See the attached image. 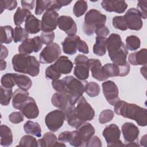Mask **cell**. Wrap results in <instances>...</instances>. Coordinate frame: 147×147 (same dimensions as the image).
<instances>
[{
    "mask_svg": "<svg viewBox=\"0 0 147 147\" xmlns=\"http://www.w3.org/2000/svg\"><path fill=\"white\" fill-rule=\"evenodd\" d=\"M100 88L98 83L95 82H87L86 85L85 92L90 97L97 96L100 93Z\"/></svg>",
    "mask_w": 147,
    "mask_h": 147,
    "instance_id": "ab89813d",
    "label": "cell"
},
{
    "mask_svg": "<svg viewBox=\"0 0 147 147\" xmlns=\"http://www.w3.org/2000/svg\"><path fill=\"white\" fill-rule=\"evenodd\" d=\"M65 120L64 113L61 110H55L48 113L45 117V123L51 131H57L63 125Z\"/></svg>",
    "mask_w": 147,
    "mask_h": 147,
    "instance_id": "ba28073f",
    "label": "cell"
},
{
    "mask_svg": "<svg viewBox=\"0 0 147 147\" xmlns=\"http://www.w3.org/2000/svg\"><path fill=\"white\" fill-rule=\"evenodd\" d=\"M103 68L108 78L121 76V68L113 63H107L103 66Z\"/></svg>",
    "mask_w": 147,
    "mask_h": 147,
    "instance_id": "e575fe53",
    "label": "cell"
},
{
    "mask_svg": "<svg viewBox=\"0 0 147 147\" xmlns=\"http://www.w3.org/2000/svg\"><path fill=\"white\" fill-rule=\"evenodd\" d=\"M40 38L42 44L49 45L53 42L55 38V33L52 32H42L40 35Z\"/></svg>",
    "mask_w": 147,
    "mask_h": 147,
    "instance_id": "c3c4849f",
    "label": "cell"
},
{
    "mask_svg": "<svg viewBox=\"0 0 147 147\" xmlns=\"http://www.w3.org/2000/svg\"><path fill=\"white\" fill-rule=\"evenodd\" d=\"M61 52L60 45L56 42H52L47 45L41 51L39 56L40 63L51 64L59 57Z\"/></svg>",
    "mask_w": 147,
    "mask_h": 147,
    "instance_id": "9c48e42d",
    "label": "cell"
},
{
    "mask_svg": "<svg viewBox=\"0 0 147 147\" xmlns=\"http://www.w3.org/2000/svg\"><path fill=\"white\" fill-rule=\"evenodd\" d=\"M1 141L0 144L3 146H9L13 143V134L9 127L5 125L0 126Z\"/></svg>",
    "mask_w": 147,
    "mask_h": 147,
    "instance_id": "f1b7e54d",
    "label": "cell"
},
{
    "mask_svg": "<svg viewBox=\"0 0 147 147\" xmlns=\"http://www.w3.org/2000/svg\"><path fill=\"white\" fill-rule=\"evenodd\" d=\"M29 33L25 29L21 26H16L14 29V42H23L28 38Z\"/></svg>",
    "mask_w": 147,
    "mask_h": 147,
    "instance_id": "8d00e7d4",
    "label": "cell"
},
{
    "mask_svg": "<svg viewBox=\"0 0 147 147\" xmlns=\"http://www.w3.org/2000/svg\"><path fill=\"white\" fill-rule=\"evenodd\" d=\"M1 54H0V60H4L7 57V55L9 53L8 49L5 46L1 44Z\"/></svg>",
    "mask_w": 147,
    "mask_h": 147,
    "instance_id": "680465c9",
    "label": "cell"
},
{
    "mask_svg": "<svg viewBox=\"0 0 147 147\" xmlns=\"http://www.w3.org/2000/svg\"><path fill=\"white\" fill-rule=\"evenodd\" d=\"M94 33L96 34V36L106 37V36L109 34L110 31L107 27L104 25L96 29Z\"/></svg>",
    "mask_w": 147,
    "mask_h": 147,
    "instance_id": "11a10c76",
    "label": "cell"
},
{
    "mask_svg": "<svg viewBox=\"0 0 147 147\" xmlns=\"http://www.w3.org/2000/svg\"><path fill=\"white\" fill-rule=\"evenodd\" d=\"M53 65L60 74L64 75L70 74L74 67L72 62L65 56L59 57Z\"/></svg>",
    "mask_w": 147,
    "mask_h": 147,
    "instance_id": "cb8c5ba5",
    "label": "cell"
},
{
    "mask_svg": "<svg viewBox=\"0 0 147 147\" xmlns=\"http://www.w3.org/2000/svg\"><path fill=\"white\" fill-rule=\"evenodd\" d=\"M29 92L21 88L16 89L12 97L13 107L18 110H21L29 98Z\"/></svg>",
    "mask_w": 147,
    "mask_h": 147,
    "instance_id": "603a6c76",
    "label": "cell"
},
{
    "mask_svg": "<svg viewBox=\"0 0 147 147\" xmlns=\"http://www.w3.org/2000/svg\"><path fill=\"white\" fill-rule=\"evenodd\" d=\"M107 51V38L106 37H95V43L93 46V52L98 56H103Z\"/></svg>",
    "mask_w": 147,
    "mask_h": 147,
    "instance_id": "4dcf8cb0",
    "label": "cell"
},
{
    "mask_svg": "<svg viewBox=\"0 0 147 147\" xmlns=\"http://www.w3.org/2000/svg\"><path fill=\"white\" fill-rule=\"evenodd\" d=\"M122 133L125 141L127 142H137L140 134L138 127L131 122H126L123 124L121 128Z\"/></svg>",
    "mask_w": 147,
    "mask_h": 147,
    "instance_id": "2e32d148",
    "label": "cell"
},
{
    "mask_svg": "<svg viewBox=\"0 0 147 147\" xmlns=\"http://www.w3.org/2000/svg\"><path fill=\"white\" fill-rule=\"evenodd\" d=\"M42 42L40 36H35L32 38H28L23 41L18 47L20 53L29 55L32 52L37 53L40 51Z\"/></svg>",
    "mask_w": 147,
    "mask_h": 147,
    "instance_id": "4fadbf2b",
    "label": "cell"
},
{
    "mask_svg": "<svg viewBox=\"0 0 147 147\" xmlns=\"http://www.w3.org/2000/svg\"><path fill=\"white\" fill-rule=\"evenodd\" d=\"M72 2L71 1H67V0H55L52 1L51 6L48 9L54 10L55 11L59 10L63 6H65L69 5Z\"/></svg>",
    "mask_w": 147,
    "mask_h": 147,
    "instance_id": "681fc988",
    "label": "cell"
},
{
    "mask_svg": "<svg viewBox=\"0 0 147 147\" xmlns=\"http://www.w3.org/2000/svg\"><path fill=\"white\" fill-rule=\"evenodd\" d=\"M107 17L99 10L90 9L85 15L83 24L84 33L87 36L92 35L96 29L105 25Z\"/></svg>",
    "mask_w": 147,
    "mask_h": 147,
    "instance_id": "8992f818",
    "label": "cell"
},
{
    "mask_svg": "<svg viewBox=\"0 0 147 147\" xmlns=\"http://www.w3.org/2000/svg\"><path fill=\"white\" fill-rule=\"evenodd\" d=\"M1 83L2 87L7 88H12L16 85L12 73H6L3 75L1 78Z\"/></svg>",
    "mask_w": 147,
    "mask_h": 147,
    "instance_id": "f6af8a7d",
    "label": "cell"
},
{
    "mask_svg": "<svg viewBox=\"0 0 147 147\" xmlns=\"http://www.w3.org/2000/svg\"><path fill=\"white\" fill-rule=\"evenodd\" d=\"M24 116L21 112L14 111L9 115V119L11 123L17 124L24 121Z\"/></svg>",
    "mask_w": 147,
    "mask_h": 147,
    "instance_id": "816d5d0a",
    "label": "cell"
},
{
    "mask_svg": "<svg viewBox=\"0 0 147 147\" xmlns=\"http://www.w3.org/2000/svg\"><path fill=\"white\" fill-rule=\"evenodd\" d=\"M59 28L65 32L68 36L75 35L77 32V26L74 19L68 16H61L57 22Z\"/></svg>",
    "mask_w": 147,
    "mask_h": 147,
    "instance_id": "9a60e30c",
    "label": "cell"
},
{
    "mask_svg": "<svg viewBox=\"0 0 147 147\" xmlns=\"http://www.w3.org/2000/svg\"><path fill=\"white\" fill-rule=\"evenodd\" d=\"M31 14L32 13L29 10L18 7L13 16L14 24L16 26H20L24 21H25L27 17Z\"/></svg>",
    "mask_w": 147,
    "mask_h": 147,
    "instance_id": "836d02e7",
    "label": "cell"
},
{
    "mask_svg": "<svg viewBox=\"0 0 147 147\" xmlns=\"http://www.w3.org/2000/svg\"><path fill=\"white\" fill-rule=\"evenodd\" d=\"M114 113L110 109H106L100 112L99 115V122L101 124H105L110 122L114 118Z\"/></svg>",
    "mask_w": 147,
    "mask_h": 147,
    "instance_id": "ee69618b",
    "label": "cell"
},
{
    "mask_svg": "<svg viewBox=\"0 0 147 147\" xmlns=\"http://www.w3.org/2000/svg\"><path fill=\"white\" fill-rule=\"evenodd\" d=\"M147 1H139L137 3V9L140 12L142 18L145 20L147 17V13H146V6Z\"/></svg>",
    "mask_w": 147,
    "mask_h": 147,
    "instance_id": "db71d44e",
    "label": "cell"
},
{
    "mask_svg": "<svg viewBox=\"0 0 147 147\" xmlns=\"http://www.w3.org/2000/svg\"><path fill=\"white\" fill-rule=\"evenodd\" d=\"M113 25L117 29L125 31L127 29L124 16L114 17L113 18Z\"/></svg>",
    "mask_w": 147,
    "mask_h": 147,
    "instance_id": "b9f144b4",
    "label": "cell"
},
{
    "mask_svg": "<svg viewBox=\"0 0 147 147\" xmlns=\"http://www.w3.org/2000/svg\"><path fill=\"white\" fill-rule=\"evenodd\" d=\"M36 1H21V3L22 8L27 9L28 10H33L34 8V6L35 5Z\"/></svg>",
    "mask_w": 147,
    "mask_h": 147,
    "instance_id": "6f0895ef",
    "label": "cell"
},
{
    "mask_svg": "<svg viewBox=\"0 0 147 147\" xmlns=\"http://www.w3.org/2000/svg\"><path fill=\"white\" fill-rule=\"evenodd\" d=\"M87 9L88 5L86 1H78L73 7V13L76 17H80L85 14Z\"/></svg>",
    "mask_w": 147,
    "mask_h": 147,
    "instance_id": "74e56055",
    "label": "cell"
},
{
    "mask_svg": "<svg viewBox=\"0 0 147 147\" xmlns=\"http://www.w3.org/2000/svg\"><path fill=\"white\" fill-rule=\"evenodd\" d=\"M12 88H7L1 86V100L0 103L2 106H7L13 97Z\"/></svg>",
    "mask_w": 147,
    "mask_h": 147,
    "instance_id": "f35d334b",
    "label": "cell"
},
{
    "mask_svg": "<svg viewBox=\"0 0 147 147\" xmlns=\"http://www.w3.org/2000/svg\"><path fill=\"white\" fill-rule=\"evenodd\" d=\"M80 39V37L77 35L68 36L61 42L63 52L69 55H73L76 53Z\"/></svg>",
    "mask_w": 147,
    "mask_h": 147,
    "instance_id": "7402d4cb",
    "label": "cell"
},
{
    "mask_svg": "<svg viewBox=\"0 0 147 147\" xmlns=\"http://www.w3.org/2000/svg\"><path fill=\"white\" fill-rule=\"evenodd\" d=\"M25 29L28 33L36 34L41 30V21L31 14L26 18Z\"/></svg>",
    "mask_w": 147,
    "mask_h": 147,
    "instance_id": "484cf974",
    "label": "cell"
},
{
    "mask_svg": "<svg viewBox=\"0 0 147 147\" xmlns=\"http://www.w3.org/2000/svg\"><path fill=\"white\" fill-rule=\"evenodd\" d=\"M102 146V141L100 140V138L96 136H92L89 139V140L87 141L86 145V146H87V147H90V146L101 147Z\"/></svg>",
    "mask_w": 147,
    "mask_h": 147,
    "instance_id": "f5cc1de1",
    "label": "cell"
},
{
    "mask_svg": "<svg viewBox=\"0 0 147 147\" xmlns=\"http://www.w3.org/2000/svg\"><path fill=\"white\" fill-rule=\"evenodd\" d=\"M89 59L83 55H78L74 60L75 66L74 69V75L80 80H85L89 76Z\"/></svg>",
    "mask_w": 147,
    "mask_h": 147,
    "instance_id": "30bf717a",
    "label": "cell"
},
{
    "mask_svg": "<svg viewBox=\"0 0 147 147\" xmlns=\"http://www.w3.org/2000/svg\"><path fill=\"white\" fill-rule=\"evenodd\" d=\"M88 64L92 76L94 79L98 81H104L109 78L105 74L103 66L99 60L90 59L88 60Z\"/></svg>",
    "mask_w": 147,
    "mask_h": 147,
    "instance_id": "ac0fdd59",
    "label": "cell"
},
{
    "mask_svg": "<svg viewBox=\"0 0 147 147\" xmlns=\"http://www.w3.org/2000/svg\"><path fill=\"white\" fill-rule=\"evenodd\" d=\"M63 80L65 85V94L69 103L72 105H75L85 92L87 82L79 80L71 75L64 77Z\"/></svg>",
    "mask_w": 147,
    "mask_h": 147,
    "instance_id": "5b68a950",
    "label": "cell"
},
{
    "mask_svg": "<svg viewBox=\"0 0 147 147\" xmlns=\"http://www.w3.org/2000/svg\"><path fill=\"white\" fill-rule=\"evenodd\" d=\"M45 75L48 79H51L52 80L59 79L61 77V74H60L56 69L52 65L48 66L45 71Z\"/></svg>",
    "mask_w": 147,
    "mask_h": 147,
    "instance_id": "7dc6e473",
    "label": "cell"
},
{
    "mask_svg": "<svg viewBox=\"0 0 147 147\" xmlns=\"http://www.w3.org/2000/svg\"><path fill=\"white\" fill-rule=\"evenodd\" d=\"M18 146L28 147L38 146V142L36 138L29 135H25L22 136L19 142V144Z\"/></svg>",
    "mask_w": 147,
    "mask_h": 147,
    "instance_id": "60d3db41",
    "label": "cell"
},
{
    "mask_svg": "<svg viewBox=\"0 0 147 147\" xmlns=\"http://www.w3.org/2000/svg\"><path fill=\"white\" fill-rule=\"evenodd\" d=\"M24 129L28 134L33 135L37 137L41 136V129L37 122L28 121L24 125Z\"/></svg>",
    "mask_w": 147,
    "mask_h": 147,
    "instance_id": "d6a6232c",
    "label": "cell"
},
{
    "mask_svg": "<svg viewBox=\"0 0 147 147\" xmlns=\"http://www.w3.org/2000/svg\"><path fill=\"white\" fill-rule=\"evenodd\" d=\"M77 50L84 54H88L89 53V48L88 45L84 41L82 40L81 38L78 42Z\"/></svg>",
    "mask_w": 147,
    "mask_h": 147,
    "instance_id": "9f6ffc18",
    "label": "cell"
},
{
    "mask_svg": "<svg viewBox=\"0 0 147 147\" xmlns=\"http://www.w3.org/2000/svg\"><path fill=\"white\" fill-rule=\"evenodd\" d=\"M38 146L41 147H49L56 146L57 142L56 136L51 132L45 133L42 138L37 140Z\"/></svg>",
    "mask_w": 147,
    "mask_h": 147,
    "instance_id": "1f68e13d",
    "label": "cell"
},
{
    "mask_svg": "<svg viewBox=\"0 0 147 147\" xmlns=\"http://www.w3.org/2000/svg\"><path fill=\"white\" fill-rule=\"evenodd\" d=\"M28 119H35L39 115V109L34 98L29 97L27 101L20 110Z\"/></svg>",
    "mask_w": 147,
    "mask_h": 147,
    "instance_id": "44dd1931",
    "label": "cell"
},
{
    "mask_svg": "<svg viewBox=\"0 0 147 147\" xmlns=\"http://www.w3.org/2000/svg\"><path fill=\"white\" fill-rule=\"evenodd\" d=\"M107 50L111 61L121 68V76L127 75L130 69L126 61L128 51L119 34L111 33L107 38Z\"/></svg>",
    "mask_w": 147,
    "mask_h": 147,
    "instance_id": "6da1fadb",
    "label": "cell"
},
{
    "mask_svg": "<svg viewBox=\"0 0 147 147\" xmlns=\"http://www.w3.org/2000/svg\"><path fill=\"white\" fill-rule=\"evenodd\" d=\"M126 47L127 49L131 51H136L140 47L141 41L139 37L135 35L127 36L125 40Z\"/></svg>",
    "mask_w": 147,
    "mask_h": 147,
    "instance_id": "d590c367",
    "label": "cell"
},
{
    "mask_svg": "<svg viewBox=\"0 0 147 147\" xmlns=\"http://www.w3.org/2000/svg\"><path fill=\"white\" fill-rule=\"evenodd\" d=\"M51 102L55 107L62 110L65 114L68 112L74 106L69 103L65 94L57 92L53 95L51 98Z\"/></svg>",
    "mask_w": 147,
    "mask_h": 147,
    "instance_id": "ffe728a7",
    "label": "cell"
},
{
    "mask_svg": "<svg viewBox=\"0 0 147 147\" xmlns=\"http://www.w3.org/2000/svg\"><path fill=\"white\" fill-rule=\"evenodd\" d=\"M114 106V111L117 115L134 120L140 126H146L147 110L146 109L121 99L118 100Z\"/></svg>",
    "mask_w": 147,
    "mask_h": 147,
    "instance_id": "3957f363",
    "label": "cell"
},
{
    "mask_svg": "<svg viewBox=\"0 0 147 147\" xmlns=\"http://www.w3.org/2000/svg\"><path fill=\"white\" fill-rule=\"evenodd\" d=\"M1 44H10L14 39V29L10 25L1 26L0 27Z\"/></svg>",
    "mask_w": 147,
    "mask_h": 147,
    "instance_id": "f546056e",
    "label": "cell"
},
{
    "mask_svg": "<svg viewBox=\"0 0 147 147\" xmlns=\"http://www.w3.org/2000/svg\"><path fill=\"white\" fill-rule=\"evenodd\" d=\"M65 115L68 124L76 128L83 122L92 120L95 111L85 98L82 96L78 101L76 107L74 106Z\"/></svg>",
    "mask_w": 147,
    "mask_h": 147,
    "instance_id": "7a4b0ae2",
    "label": "cell"
},
{
    "mask_svg": "<svg viewBox=\"0 0 147 147\" xmlns=\"http://www.w3.org/2000/svg\"><path fill=\"white\" fill-rule=\"evenodd\" d=\"M59 14L54 10H47L42 16L41 30L42 32H52L56 29L57 26Z\"/></svg>",
    "mask_w": 147,
    "mask_h": 147,
    "instance_id": "7c38bea8",
    "label": "cell"
},
{
    "mask_svg": "<svg viewBox=\"0 0 147 147\" xmlns=\"http://www.w3.org/2000/svg\"><path fill=\"white\" fill-rule=\"evenodd\" d=\"M52 86L53 88L57 92L65 94V85L63 79H56L52 80Z\"/></svg>",
    "mask_w": 147,
    "mask_h": 147,
    "instance_id": "f907efd6",
    "label": "cell"
},
{
    "mask_svg": "<svg viewBox=\"0 0 147 147\" xmlns=\"http://www.w3.org/2000/svg\"><path fill=\"white\" fill-rule=\"evenodd\" d=\"M76 129L84 144V146H86L87 141L95 133V129L94 126L90 123L85 122Z\"/></svg>",
    "mask_w": 147,
    "mask_h": 147,
    "instance_id": "d4e9b609",
    "label": "cell"
},
{
    "mask_svg": "<svg viewBox=\"0 0 147 147\" xmlns=\"http://www.w3.org/2000/svg\"><path fill=\"white\" fill-rule=\"evenodd\" d=\"M146 48H143L138 51L129 54L128 57L129 62L133 65H144L146 64Z\"/></svg>",
    "mask_w": 147,
    "mask_h": 147,
    "instance_id": "4316f807",
    "label": "cell"
},
{
    "mask_svg": "<svg viewBox=\"0 0 147 147\" xmlns=\"http://www.w3.org/2000/svg\"><path fill=\"white\" fill-rule=\"evenodd\" d=\"M12 75L16 84L20 88L28 90L32 87V81L29 76L16 73H12Z\"/></svg>",
    "mask_w": 147,
    "mask_h": 147,
    "instance_id": "83f0119b",
    "label": "cell"
},
{
    "mask_svg": "<svg viewBox=\"0 0 147 147\" xmlns=\"http://www.w3.org/2000/svg\"><path fill=\"white\" fill-rule=\"evenodd\" d=\"M17 1L16 0H2L0 1V13L2 14L4 10H13L16 8Z\"/></svg>",
    "mask_w": 147,
    "mask_h": 147,
    "instance_id": "bcb514c9",
    "label": "cell"
},
{
    "mask_svg": "<svg viewBox=\"0 0 147 147\" xmlns=\"http://www.w3.org/2000/svg\"><path fill=\"white\" fill-rule=\"evenodd\" d=\"M102 135L107 142V146H125L120 140L121 131L118 126L114 123L107 126L103 130Z\"/></svg>",
    "mask_w": 147,
    "mask_h": 147,
    "instance_id": "52a82bcc",
    "label": "cell"
},
{
    "mask_svg": "<svg viewBox=\"0 0 147 147\" xmlns=\"http://www.w3.org/2000/svg\"><path fill=\"white\" fill-rule=\"evenodd\" d=\"M125 146H139L140 145L138 144L137 142H129L126 145H125Z\"/></svg>",
    "mask_w": 147,
    "mask_h": 147,
    "instance_id": "6125c7cd",
    "label": "cell"
},
{
    "mask_svg": "<svg viewBox=\"0 0 147 147\" xmlns=\"http://www.w3.org/2000/svg\"><path fill=\"white\" fill-rule=\"evenodd\" d=\"M57 140L63 142H69V144L73 146H84V144L76 130L72 131H65L61 133Z\"/></svg>",
    "mask_w": 147,
    "mask_h": 147,
    "instance_id": "e0dca14e",
    "label": "cell"
},
{
    "mask_svg": "<svg viewBox=\"0 0 147 147\" xmlns=\"http://www.w3.org/2000/svg\"><path fill=\"white\" fill-rule=\"evenodd\" d=\"M140 144H141V145H142V146H146V134L141 137V139L140 141Z\"/></svg>",
    "mask_w": 147,
    "mask_h": 147,
    "instance_id": "94428289",
    "label": "cell"
},
{
    "mask_svg": "<svg viewBox=\"0 0 147 147\" xmlns=\"http://www.w3.org/2000/svg\"><path fill=\"white\" fill-rule=\"evenodd\" d=\"M6 62L4 60H0V70L3 71L6 68Z\"/></svg>",
    "mask_w": 147,
    "mask_h": 147,
    "instance_id": "91938a15",
    "label": "cell"
},
{
    "mask_svg": "<svg viewBox=\"0 0 147 147\" xmlns=\"http://www.w3.org/2000/svg\"><path fill=\"white\" fill-rule=\"evenodd\" d=\"M52 1H42L38 0L36 1L35 14L36 15H41L44 10H48L51 4Z\"/></svg>",
    "mask_w": 147,
    "mask_h": 147,
    "instance_id": "7bdbcfd3",
    "label": "cell"
},
{
    "mask_svg": "<svg viewBox=\"0 0 147 147\" xmlns=\"http://www.w3.org/2000/svg\"><path fill=\"white\" fill-rule=\"evenodd\" d=\"M13 69L31 76H37L40 72V63L33 56L26 54H16L11 60Z\"/></svg>",
    "mask_w": 147,
    "mask_h": 147,
    "instance_id": "277c9868",
    "label": "cell"
},
{
    "mask_svg": "<svg viewBox=\"0 0 147 147\" xmlns=\"http://www.w3.org/2000/svg\"><path fill=\"white\" fill-rule=\"evenodd\" d=\"M103 92L107 101L112 106L119 100V90L117 84L111 80H107L102 84Z\"/></svg>",
    "mask_w": 147,
    "mask_h": 147,
    "instance_id": "5bb4252c",
    "label": "cell"
},
{
    "mask_svg": "<svg viewBox=\"0 0 147 147\" xmlns=\"http://www.w3.org/2000/svg\"><path fill=\"white\" fill-rule=\"evenodd\" d=\"M102 8L108 12L123 13L127 7V4L125 1L103 0L101 2Z\"/></svg>",
    "mask_w": 147,
    "mask_h": 147,
    "instance_id": "d6986e66",
    "label": "cell"
},
{
    "mask_svg": "<svg viewBox=\"0 0 147 147\" xmlns=\"http://www.w3.org/2000/svg\"><path fill=\"white\" fill-rule=\"evenodd\" d=\"M127 29L139 30L143 25L142 16L137 9L130 8L124 15Z\"/></svg>",
    "mask_w": 147,
    "mask_h": 147,
    "instance_id": "8fae6325",
    "label": "cell"
}]
</instances>
